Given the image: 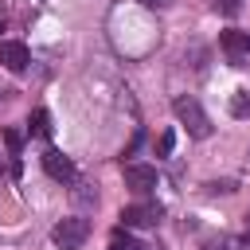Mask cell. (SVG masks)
Wrapping results in <instances>:
<instances>
[{
	"mask_svg": "<svg viewBox=\"0 0 250 250\" xmlns=\"http://www.w3.org/2000/svg\"><path fill=\"white\" fill-rule=\"evenodd\" d=\"M4 145L12 148V156H20V145H23V137H20L16 129H4Z\"/></svg>",
	"mask_w": 250,
	"mask_h": 250,
	"instance_id": "obj_11",
	"label": "cell"
},
{
	"mask_svg": "<svg viewBox=\"0 0 250 250\" xmlns=\"http://www.w3.org/2000/svg\"><path fill=\"white\" fill-rule=\"evenodd\" d=\"M246 55H250V35H246Z\"/></svg>",
	"mask_w": 250,
	"mask_h": 250,
	"instance_id": "obj_15",
	"label": "cell"
},
{
	"mask_svg": "<svg viewBox=\"0 0 250 250\" xmlns=\"http://www.w3.org/2000/svg\"><path fill=\"white\" fill-rule=\"evenodd\" d=\"M43 168H47V176L59 180V184H74V180H78V168H74L70 156H62L59 148H47V152H43Z\"/></svg>",
	"mask_w": 250,
	"mask_h": 250,
	"instance_id": "obj_3",
	"label": "cell"
},
{
	"mask_svg": "<svg viewBox=\"0 0 250 250\" xmlns=\"http://www.w3.org/2000/svg\"><path fill=\"white\" fill-rule=\"evenodd\" d=\"M125 188L137 191V195H148L156 188V168L152 164H129L125 168Z\"/></svg>",
	"mask_w": 250,
	"mask_h": 250,
	"instance_id": "obj_4",
	"label": "cell"
},
{
	"mask_svg": "<svg viewBox=\"0 0 250 250\" xmlns=\"http://www.w3.org/2000/svg\"><path fill=\"white\" fill-rule=\"evenodd\" d=\"M172 109H176V117H180V125H188V133L191 137H211V117L203 113V105L195 102V98H176L172 102Z\"/></svg>",
	"mask_w": 250,
	"mask_h": 250,
	"instance_id": "obj_1",
	"label": "cell"
},
{
	"mask_svg": "<svg viewBox=\"0 0 250 250\" xmlns=\"http://www.w3.org/2000/svg\"><path fill=\"white\" fill-rule=\"evenodd\" d=\"M238 8H242V0H215V12H223V16H238Z\"/></svg>",
	"mask_w": 250,
	"mask_h": 250,
	"instance_id": "obj_12",
	"label": "cell"
},
{
	"mask_svg": "<svg viewBox=\"0 0 250 250\" xmlns=\"http://www.w3.org/2000/svg\"><path fill=\"white\" fill-rule=\"evenodd\" d=\"M121 223L125 227H156L160 223V203H133V207H125L121 211Z\"/></svg>",
	"mask_w": 250,
	"mask_h": 250,
	"instance_id": "obj_5",
	"label": "cell"
},
{
	"mask_svg": "<svg viewBox=\"0 0 250 250\" xmlns=\"http://www.w3.org/2000/svg\"><path fill=\"white\" fill-rule=\"evenodd\" d=\"M109 250H145V246H137V242H133L129 234H125V238H121V234H113V242H109Z\"/></svg>",
	"mask_w": 250,
	"mask_h": 250,
	"instance_id": "obj_13",
	"label": "cell"
},
{
	"mask_svg": "<svg viewBox=\"0 0 250 250\" xmlns=\"http://www.w3.org/2000/svg\"><path fill=\"white\" fill-rule=\"evenodd\" d=\"M0 31H4V0H0Z\"/></svg>",
	"mask_w": 250,
	"mask_h": 250,
	"instance_id": "obj_14",
	"label": "cell"
},
{
	"mask_svg": "<svg viewBox=\"0 0 250 250\" xmlns=\"http://www.w3.org/2000/svg\"><path fill=\"white\" fill-rule=\"evenodd\" d=\"M172 145H176V133H172V129H164V133L156 137V145H152V148H156V156H168V152H172Z\"/></svg>",
	"mask_w": 250,
	"mask_h": 250,
	"instance_id": "obj_10",
	"label": "cell"
},
{
	"mask_svg": "<svg viewBox=\"0 0 250 250\" xmlns=\"http://www.w3.org/2000/svg\"><path fill=\"white\" fill-rule=\"evenodd\" d=\"M223 51H227V59L234 62V66H246V35L242 31H223Z\"/></svg>",
	"mask_w": 250,
	"mask_h": 250,
	"instance_id": "obj_7",
	"label": "cell"
},
{
	"mask_svg": "<svg viewBox=\"0 0 250 250\" xmlns=\"http://www.w3.org/2000/svg\"><path fill=\"white\" fill-rule=\"evenodd\" d=\"M86 234H90V223H86L82 215H70V219H62V223H55L51 242H55L59 250H78V246L86 242Z\"/></svg>",
	"mask_w": 250,
	"mask_h": 250,
	"instance_id": "obj_2",
	"label": "cell"
},
{
	"mask_svg": "<svg viewBox=\"0 0 250 250\" xmlns=\"http://www.w3.org/2000/svg\"><path fill=\"white\" fill-rule=\"evenodd\" d=\"M0 62H4L12 74H20L31 59H27V47H23L20 39H0Z\"/></svg>",
	"mask_w": 250,
	"mask_h": 250,
	"instance_id": "obj_6",
	"label": "cell"
},
{
	"mask_svg": "<svg viewBox=\"0 0 250 250\" xmlns=\"http://www.w3.org/2000/svg\"><path fill=\"white\" fill-rule=\"evenodd\" d=\"M230 113L234 117H250V90H234L230 94Z\"/></svg>",
	"mask_w": 250,
	"mask_h": 250,
	"instance_id": "obj_8",
	"label": "cell"
},
{
	"mask_svg": "<svg viewBox=\"0 0 250 250\" xmlns=\"http://www.w3.org/2000/svg\"><path fill=\"white\" fill-rule=\"evenodd\" d=\"M31 133L43 137V141L51 137V117H47V109H35V113H31Z\"/></svg>",
	"mask_w": 250,
	"mask_h": 250,
	"instance_id": "obj_9",
	"label": "cell"
}]
</instances>
